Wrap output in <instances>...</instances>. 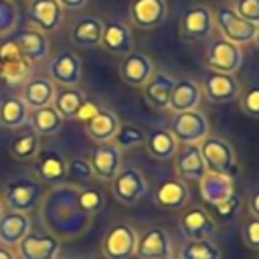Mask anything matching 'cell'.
Returning <instances> with one entry per match:
<instances>
[{
	"label": "cell",
	"mask_w": 259,
	"mask_h": 259,
	"mask_svg": "<svg viewBox=\"0 0 259 259\" xmlns=\"http://www.w3.org/2000/svg\"><path fill=\"white\" fill-rule=\"evenodd\" d=\"M117 127H119L117 115H115L113 111H109V109H103V107H101L91 119L85 121V132H87V136H89L93 142H97V144L111 142L113 136H115V132H117Z\"/></svg>",
	"instance_id": "obj_30"
},
{
	"label": "cell",
	"mask_w": 259,
	"mask_h": 259,
	"mask_svg": "<svg viewBox=\"0 0 259 259\" xmlns=\"http://www.w3.org/2000/svg\"><path fill=\"white\" fill-rule=\"evenodd\" d=\"M99 47L109 55L125 57L127 53L134 51V36H132L130 26L125 22H121V20L103 22V32H101Z\"/></svg>",
	"instance_id": "obj_17"
},
{
	"label": "cell",
	"mask_w": 259,
	"mask_h": 259,
	"mask_svg": "<svg viewBox=\"0 0 259 259\" xmlns=\"http://www.w3.org/2000/svg\"><path fill=\"white\" fill-rule=\"evenodd\" d=\"M10 156L18 162H24V160H32L36 158V154L40 152V136L32 130H26V132H20L16 138L10 140Z\"/></svg>",
	"instance_id": "obj_35"
},
{
	"label": "cell",
	"mask_w": 259,
	"mask_h": 259,
	"mask_svg": "<svg viewBox=\"0 0 259 259\" xmlns=\"http://www.w3.org/2000/svg\"><path fill=\"white\" fill-rule=\"evenodd\" d=\"M136 257L138 259H166V257H172L170 235L162 227H150L142 237H138Z\"/></svg>",
	"instance_id": "obj_20"
},
{
	"label": "cell",
	"mask_w": 259,
	"mask_h": 259,
	"mask_svg": "<svg viewBox=\"0 0 259 259\" xmlns=\"http://www.w3.org/2000/svg\"><path fill=\"white\" fill-rule=\"evenodd\" d=\"M111 144L119 150H132V148H140L146 144V132L140 125L134 123H119Z\"/></svg>",
	"instance_id": "obj_38"
},
{
	"label": "cell",
	"mask_w": 259,
	"mask_h": 259,
	"mask_svg": "<svg viewBox=\"0 0 259 259\" xmlns=\"http://www.w3.org/2000/svg\"><path fill=\"white\" fill-rule=\"evenodd\" d=\"M4 206L8 210H16V212H30L36 210L47 194L45 184L36 178H28V176H18L12 178L10 182L4 184Z\"/></svg>",
	"instance_id": "obj_2"
},
{
	"label": "cell",
	"mask_w": 259,
	"mask_h": 259,
	"mask_svg": "<svg viewBox=\"0 0 259 259\" xmlns=\"http://www.w3.org/2000/svg\"><path fill=\"white\" fill-rule=\"evenodd\" d=\"M55 91H57V85L49 77H42V75L28 77L22 85V101L26 103L28 109H38L53 103Z\"/></svg>",
	"instance_id": "obj_27"
},
{
	"label": "cell",
	"mask_w": 259,
	"mask_h": 259,
	"mask_svg": "<svg viewBox=\"0 0 259 259\" xmlns=\"http://www.w3.org/2000/svg\"><path fill=\"white\" fill-rule=\"evenodd\" d=\"M103 192L93 188V186H83V188H77V204L79 208L85 212V214H95L103 208Z\"/></svg>",
	"instance_id": "obj_41"
},
{
	"label": "cell",
	"mask_w": 259,
	"mask_h": 259,
	"mask_svg": "<svg viewBox=\"0 0 259 259\" xmlns=\"http://www.w3.org/2000/svg\"><path fill=\"white\" fill-rule=\"evenodd\" d=\"M174 83H176V79H174L170 73L154 71L152 77H150V79L146 81V85L142 87L144 101H146L152 109H158V111L168 109V103H170V95H172Z\"/></svg>",
	"instance_id": "obj_21"
},
{
	"label": "cell",
	"mask_w": 259,
	"mask_h": 259,
	"mask_svg": "<svg viewBox=\"0 0 259 259\" xmlns=\"http://www.w3.org/2000/svg\"><path fill=\"white\" fill-rule=\"evenodd\" d=\"M144 148L148 150V154L154 158V160H170L174 158L176 150H178V142L174 140V136L170 134V130H164V127H154L146 134V144Z\"/></svg>",
	"instance_id": "obj_31"
},
{
	"label": "cell",
	"mask_w": 259,
	"mask_h": 259,
	"mask_svg": "<svg viewBox=\"0 0 259 259\" xmlns=\"http://www.w3.org/2000/svg\"><path fill=\"white\" fill-rule=\"evenodd\" d=\"M253 42L257 45V49H259V24H257V30H255V38H253Z\"/></svg>",
	"instance_id": "obj_51"
},
{
	"label": "cell",
	"mask_w": 259,
	"mask_h": 259,
	"mask_svg": "<svg viewBox=\"0 0 259 259\" xmlns=\"http://www.w3.org/2000/svg\"><path fill=\"white\" fill-rule=\"evenodd\" d=\"M198 148H200L206 172L227 174L231 178L237 176L239 166H237V160H235V150L227 140H223L219 136H206L198 144Z\"/></svg>",
	"instance_id": "obj_4"
},
{
	"label": "cell",
	"mask_w": 259,
	"mask_h": 259,
	"mask_svg": "<svg viewBox=\"0 0 259 259\" xmlns=\"http://www.w3.org/2000/svg\"><path fill=\"white\" fill-rule=\"evenodd\" d=\"M235 12L251 24H259V0H235Z\"/></svg>",
	"instance_id": "obj_44"
},
{
	"label": "cell",
	"mask_w": 259,
	"mask_h": 259,
	"mask_svg": "<svg viewBox=\"0 0 259 259\" xmlns=\"http://www.w3.org/2000/svg\"><path fill=\"white\" fill-rule=\"evenodd\" d=\"M241 208H243V196L233 190V194L227 196L225 200L208 204V214L212 217V221L217 225L219 223H233L241 214Z\"/></svg>",
	"instance_id": "obj_37"
},
{
	"label": "cell",
	"mask_w": 259,
	"mask_h": 259,
	"mask_svg": "<svg viewBox=\"0 0 259 259\" xmlns=\"http://www.w3.org/2000/svg\"><path fill=\"white\" fill-rule=\"evenodd\" d=\"M178 259H221V249L212 239H186L178 247Z\"/></svg>",
	"instance_id": "obj_36"
},
{
	"label": "cell",
	"mask_w": 259,
	"mask_h": 259,
	"mask_svg": "<svg viewBox=\"0 0 259 259\" xmlns=\"http://www.w3.org/2000/svg\"><path fill=\"white\" fill-rule=\"evenodd\" d=\"M101 107L95 103V101H91V99H85L83 101V105L79 107V111H77V115H75V119H81V121H87V119H91L97 111H99Z\"/></svg>",
	"instance_id": "obj_47"
},
{
	"label": "cell",
	"mask_w": 259,
	"mask_h": 259,
	"mask_svg": "<svg viewBox=\"0 0 259 259\" xmlns=\"http://www.w3.org/2000/svg\"><path fill=\"white\" fill-rule=\"evenodd\" d=\"M57 2L61 4L63 10H73V12H77V10H83L89 0H57Z\"/></svg>",
	"instance_id": "obj_48"
},
{
	"label": "cell",
	"mask_w": 259,
	"mask_h": 259,
	"mask_svg": "<svg viewBox=\"0 0 259 259\" xmlns=\"http://www.w3.org/2000/svg\"><path fill=\"white\" fill-rule=\"evenodd\" d=\"M85 99H87V95L79 87H61L55 91V99L51 105L59 111V115L63 119H73Z\"/></svg>",
	"instance_id": "obj_34"
},
{
	"label": "cell",
	"mask_w": 259,
	"mask_h": 259,
	"mask_svg": "<svg viewBox=\"0 0 259 259\" xmlns=\"http://www.w3.org/2000/svg\"><path fill=\"white\" fill-rule=\"evenodd\" d=\"M101 32H103V20L97 18V16H93V14H85V16L77 18L71 24L69 38H71V42L75 47L93 49V47H99Z\"/></svg>",
	"instance_id": "obj_24"
},
{
	"label": "cell",
	"mask_w": 259,
	"mask_h": 259,
	"mask_svg": "<svg viewBox=\"0 0 259 259\" xmlns=\"http://www.w3.org/2000/svg\"><path fill=\"white\" fill-rule=\"evenodd\" d=\"M166 259H174V257H166Z\"/></svg>",
	"instance_id": "obj_56"
},
{
	"label": "cell",
	"mask_w": 259,
	"mask_h": 259,
	"mask_svg": "<svg viewBox=\"0 0 259 259\" xmlns=\"http://www.w3.org/2000/svg\"><path fill=\"white\" fill-rule=\"evenodd\" d=\"M212 16H214V28H219L223 38H227L239 47L253 42L257 26L247 22L245 18H241L233 6H219L212 12Z\"/></svg>",
	"instance_id": "obj_7"
},
{
	"label": "cell",
	"mask_w": 259,
	"mask_h": 259,
	"mask_svg": "<svg viewBox=\"0 0 259 259\" xmlns=\"http://www.w3.org/2000/svg\"><path fill=\"white\" fill-rule=\"evenodd\" d=\"M198 190L200 196L204 198L206 204H214L225 200L227 196L233 194V178L227 174H217V172H206L198 180Z\"/></svg>",
	"instance_id": "obj_29"
},
{
	"label": "cell",
	"mask_w": 259,
	"mask_h": 259,
	"mask_svg": "<svg viewBox=\"0 0 259 259\" xmlns=\"http://www.w3.org/2000/svg\"><path fill=\"white\" fill-rule=\"evenodd\" d=\"M247 206H249V212L255 217V219H259V188L249 196V202H247Z\"/></svg>",
	"instance_id": "obj_49"
},
{
	"label": "cell",
	"mask_w": 259,
	"mask_h": 259,
	"mask_svg": "<svg viewBox=\"0 0 259 259\" xmlns=\"http://www.w3.org/2000/svg\"><path fill=\"white\" fill-rule=\"evenodd\" d=\"M0 259H18V255L14 253V249H12V247L0 245Z\"/></svg>",
	"instance_id": "obj_50"
},
{
	"label": "cell",
	"mask_w": 259,
	"mask_h": 259,
	"mask_svg": "<svg viewBox=\"0 0 259 259\" xmlns=\"http://www.w3.org/2000/svg\"><path fill=\"white\" fill-rule=\"evenodd\" d=\"M89 164L93 170V176L99 180H113V176L121 170V150L115 148L111 142H103L93 146L89 152Z\"/></svg>",
	"instance_id": "obj_14"
},
{
	"label": "cell",
	"mask_w": 259,
	"mask_h": 259,
	"mask_svg": "<svg viewBox=\"0 0 259 259\" xmlns=\"http://www.w3.org/2000/svg\"><path fill=\"white\" fill-rule=\"evenodd\" d=\"M30 109L22 101V97H4L0 101V125L8 130H22L28 123Z\"/></svg>",
	"instance_id": "obj_32"
},
{
	"label": "cell",
	"mask_w": 259,
	"mask_h": 259,
	"mask_svg": "<svg viewBox=\"0 0 259 259\" xmlns=\"http://www.w3.org/2000/svg\"><path fill=\"white\" fill-rule=\"evenodd\" d=\"M30 233V217L26 212L4 210L0 214V245L16 247Z\"/></svg>",
	"instance_id": "obj_26"
},
{
	"label": "cell",
	"mask_w": 259,
	"mask_h": 259,
	"mask_svg": "<svg viewBox=\"0 0 259 259\" xmlns=\"http://www.w3.org/2000/svg\"><path fill=\"white\" fill-rule=\"evenodd\" d=\"M63 117L59 115V111L53 105H45L38 109H30L28 115V123L32 127V132H36L38 136H57L63 127Z\"/></svg>",
	"instance_id": "obj_33"
},
{
	"label": "cell",
	"mask_w": 259,
	"mask_h": 259,
	"mask_svg": "<svg viewBox=\"0 0 259 259\" xmlns=\"http://www.w3.org/2000/svg\"><path fill=\"white\" fill-rule=\"evenodd\" d=\"M241 237H243V243L253 249V251H259V219H249L241 231Z\"/></svg>",
	"instance_id": "obj_45"
},
{
	"label": "cell",
	"mask_w": 259,
	"mask_h": 259,
	"mask_svg": "<svg viewBox=\"0 0 259 259\" xmlns=\"http://www.w3.org/2000/svg\"><path fill=\"white\" fill-rule=\"evenodd\" d=\"M202 95L210 103H229L239 99L241 83L233 73H219V71H206L202 77Z\"/></svg>",
	"instance_id": "obj_9"
},
{
	"label": "cell",
	"mask_w": 259,
	"mask_h": 259,
	"mask_svg": "<svg viewBox=\"0 0 259 259\" xmlns=\"http://www.w3.org/2000/svg\"><path fill=\"white\" fill-rule=\"evenodd\" d=\"M34 172L40 182L61 184L67 178V160L57 150H42L36 154Z\"/></svg>",
	"instance_id": "obj_25"
},
{
	"label": "cell",
	"mask_w": 259,
	"mask_h": 259,
	"mask_svg": "<svg viewBox=\"0 0 259 259\" xmlns=\"http://www.w3.org/2000/svg\"><path fill=\"white\" fill-rule=\"evenodd\" d=\"M53 259H61V257H59V255H57V257H53Z\"/></svg>",
	"instance_id": "obj_55"
},
{
	"label": "cell",
	"mask_w": 259,
	"mask_h": 259,
	"mask_svg": "<svg viewBox=\"0 0 259 259\" xmlns=\"http://www.w3.org/2000/svg\"><path fill=\"white\" fill-rule=\"evenodd\" d=\"M174 170L182 180H200L206 174L198 144H178V150L174 154Z\"/></svg>",
	"instance_id": "obj_18"
},
{
	"label": "cell",
	"mask_w": 259,
	"mask_h": 259,
	"mask_svg": "<svg viewBox=\"0 0 259 259\" xmlns=\"http://www.w3.org/2000/svg\"><path fill=\"white\" fill-rule=\"evenodd\" d=\"M18 49L22 51V55L30 61V63H40L49 57V51H51V45H49V38L45 32H40L38 28L34 26H26L22 28L16 36H14Z\"/></svg>",
	"instance_id": "obj_28"
},
{
	"label": "cell",
	"mask_w": 259,
	"mask_h": 259,
	"mask_svg": "<svg viewBox=\"0 0 259 259\" xmlns=\"http://www.w3.org/2000/svg\"><path fill=\"white\" fill-rule=\"evenodd\" d=\"M83 77L81 59L73 51H61L49 63V79L61 87H79Z\"/></svg>",
	"instance_id": "obj_12"
},
{
	"label": "cell",
	"mask_w": 259,
	"mask_h": 259,
	"mask_svg": "<svg viewBox=\"0 0 259 259\" xmlns=\"http://www.w3.org/2000/svg\"><path fill=\"white\" fill-rule=\"evenodd\" d=\"M40 219L57 239H73L89 227L91 217L79 208L75 186L55 184L40 202Z\"/></svg>",
	"instance_id": "obj_1"
},
{
	"label": "cell",
	"mask_w": 259,
	"mask_h": 259,
	"mask_svg": "<svg viewBox=\"0 0 259 259\" xmlns=\"http://www.w3.org/2000/svg\"><path fill=\"white\" fill-rule=\"evenodd\" d=\"M67 178L77 184V186H91V180L95 178L93 176V170H91V164L87 158L83 156H73L67 160Z\"/></svg>",
	"instance_id": "obj_40"
},
{
	"label": "cell",
	"mask_w": 259,
	"mask_h": 259,
	"mask_svg": "<svg viewBox=\"0 0 259 259\" xmlns=\"http://www.w3.org/2000/svg\"><path fill=\"white\" fill-rule=\"evenodd\" d=\"M26 16H28L30 26L49 34V32L59 30L65 18V10L61 8L57 0H28Z\"/></svg>",
	"instance_id": "obj_13"
},
{
	"label": "cell",
	"mask_w": 259,
	"mask_h": 259,
	"mask_svg": "<svg viewBox=\"0 0 259 259\" xmlns=\"http://www.w3.org/2000/svg\"><path fill=\"white\" fill-rule=\"evenodd\" d=\"M200 101H202L200 83H196L190 77H184V79H176L174 89H172V95H170L168 109L172 113L190 111V109H198Z\"/></svg>",
	"instance_id": "obj_23"
},
{
	"label": "cell",
	"mask_w": 259,
	"mask_h": 259,
	"mask_svg": "<svg viewBox=\"0 0 259 259\" xmlns=\"http://www.w3.org/2000/svg\"><path fill=\"white\" fill-rule=\"evenodd\" d=\"M18 24V6L12 0H0V36L12 32Z\"/></svg>",
	"instance_id": "obj_43"
},
{
	"label": "cell",
	"mask_w": 259,
	"mask_h": 259,
	"mask_svg": "<svg viewBox=\"0 0 259 259\" xmlns=\"http://www.w3.org/2000/svg\"><path fill=\"white\" fill-rule=\"evenodd\" d=\"M239 105L247 117L259 119V83H253L239 93Z\"/></svg>",
	"instance_id": "obj_42"
},
{
	"label": "cell",
	"mask_w": 259,
	"mask_h": 259,
	"mask_svg": "<svg viewBox=\"0 0 259 259\" xmlns=\"http://www.w3.org/2000/svg\"><path fill=\"white\" fill-rule=\"evenodd\" d=\"M154 73V63L148 55L140 51L127 53L119 63V77L130 87H144Z\"/></svg>",
	"instance_id": "obj_19"
},
{
	"label": "cell",
	"mask_w": 259,
	"mask_h": 259,
	"mask_svg": "<svg viewBox=\"0 0 259 259\" xmlns=\"http://www.w3.org/2000/svg\"><path fill=\"white\" fill-rule=\"evenodd\" d=\"M12 2H26V0H12Z\"/></svg>",
	"instance_id": "obj_53"
},
{
	"label": "cell",
	"mask_w": 259,
	"mask_h": 259,
	"mask_svg": "<svg viewBox=\"0 0 259 259\" xmlns=\"http://www.w3.org/2000/svg\"><path fill=\"white\" fill-rule=\"evenodd\" d=\"M214 16L206 4H190L182 10L178 20V34L188 42H200L212 38Z\"/></svg>",
	"instance_id": "obj_3"
},
{
	"label": "cell",
	"mask_w": 259,
	"mask_h": 259,
	"mask_svg": "<svg viewBox=\"0 0 259 259\" xmlns=\"http://www.w3.org/2000/svg\"><path fill=\"white\" fill-rule=\"evenodd\" d=\"M22 51L18 49L16 40L14 38H6V40H0V65L4 63H10V61H16V59H22Z\"/></svg>",
	"instance_id": "obj_46"
},
{
	"label": "cell",
	"mask_w": 259,
	"mask_h": 259,
	"mask_svg": "<svg viewBox=\"0 0 259 259\" xmlns=\"http://www.w3.org/2000/svg\"><path fill=\"white\" fill-rule=\"evenodd\" d=\"M130 22L140 30H152L166 22L168 18V2L166 0H132Z\"/></svg>",
	"instance_id": "obj_11"
},
{
	"label": "cell",
	"mask_w": 259,
	"mask_h": 259,
	"mask_svg": "<svg viewBox=\"0 0 259 259\" xmlns=\"http://www.w3.org/2000/svg\"><path fill=\"white\" fill-rule=\"evenodd\" d=\"M111 192L121 204H136L148 192V182L138 168H121L111 180Z\"/></svg>",
	"instance_id": "obj_10"
},
{
	"label": "cell",
	"mask_w": 259,
	"mask_h": 259,
	"mask_svg": "<svg viewBox=\"0 0 259 259\" xmlns=\"http://www.w3.org/2000/svg\"><path fill=\"white\" fill-rule=\"evenodd\" d=\"M20 259H53L61 251V243L55 235L47 233H34L30 231L18 245Z\"/></svg>",
	"instance_id": "obj_16"
},
{
	"label": "cell",
	"mask_w": 259,
	"mask_h": 259,
	"mask_svg": "<svg viewBox=\"0 0 259 259\" xmlns=\"http://www.w3.org/2000/svg\"><path fill=\"white\" fill-rule=\"evenodd\" d=\"M210 132L208 117L200 109L180 111L172 115L170 134L178 144H200Z\"/></svg>",
	"instance_id": "obj_6"
},
{
	"label": "cell",
	"mask_w": 259,
	"mask_h": 259,
	"mask_svg": "<svg viewBox=\"0 0 259 259\" xmlns=\"http://www.w3.org/2000/svg\"><path fill=\"white\" fill-rule=\"evenodd\" d=\"M93 259H105V257H103V255H101V257H93Z\"/></svg>",
	"instance_id": "obj_54"
},
{
	"label": "cell",
	"mask_w": 259,
	"mask_h": 259,
	"mask_svg": "<svg viewBox=\"0 0 259 259\" xmlns=\"http://www.w3.org/2000/svg\"><path fill=\"white\" fill-rule=\"evenodd\" d=\"M4 212V202H2V198H0V214Z\"/></svg>",
	"instance_id": "obj_52"
},
{
	"label": "cell",
	"mask_w": 259,
	"mask_h": 259,
	"mask_svg": "<svg viewBox=\"0 0 259 259\" xmlns=\"http://www.w3.org/2000/svg\"><path fill=\"white\" fill-rule=\"evenodd\" d=\"M204 63L210 71L235 75L243 65V49L223 36L208 38V45L204 51Z\"/></svg>",
	"instance_id": "obj_5"
},
{
	"label": "cell",
	"mask_w": 259,
	"mask_h": 259,
	"mask_svg": "<svg viewBox=\"0 0 259 259\" xmlns=\"http://www.w3.org/2000/svg\"><path fill=\"white\" fill-rule=\"evenodd\" d=\"M180 233L184 239H212L217 223L202 206H190L180 214Z\"/></svg>",
	"instance_id": "obj_15"
},
{
	"label": "cell",
	"mask_w": 259,
	"mask_h": 259,
	"mask_svg": "<svg viewBox=\"0 0 259 259\" xmlns=\"http://www.w3.org/2000/svg\"><path fill=\"white\" fill-rule=\"evenodd\" d=\"M188 184L182 178H168L160 182V186L154 192V202L164 210H182L188 202Z\"/></svg>",
	"instance_id": "obj_22"
},
{
	"label": "cell",
	"mask_w": 259,
	"mask_h": 259,
	"mask_svg": "<svg viewBox=\"0 0 259 259\" xmlns=\"http://www.w3.org/2000/svg\"><path fill=\"white\" fill-rule=\"evenodd\" d=\"M136 229L127 223H115L101 241V255L105 259H132L136 255Z\"/></svg>",
	"instance_id": "obj_8"
},
{
	"label": "cell",
	"mask_w": 259,
	"mask_h": 259,
	"mask_svg": "<svg viewBox=\"0 0 259 259\" xmlns=\"http://www.w3.org/2000/svg\"><path fill=\"white\" fill-rule=\"evenodd\" d=\"M30 69H32V63L26 57L4 63V65H0V79L6 85H12V87L14 85H24V81L30 75Z\"/></svg>",
	"instance_id": "obj_39"
}]
</instances>
